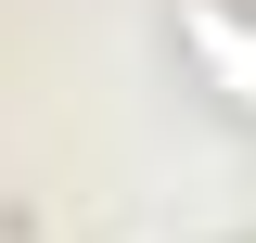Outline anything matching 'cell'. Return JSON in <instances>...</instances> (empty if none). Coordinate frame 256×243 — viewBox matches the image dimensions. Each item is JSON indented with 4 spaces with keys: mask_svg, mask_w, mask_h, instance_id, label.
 Wrapping results in <instances>:
<instances>
[{
    "mask_svg": "<svg viewBox=\"0 0 256 243\" xmlns=\"http://www.w3.org/2000/svg\"><path fill=\"white\" fill-rule=\"evenodd\" d=\"M192 52L230 77V102H256V26H244V13H192Z\"/></svg>",
    "mask_w": 256,
    "mask_h": 243,
    "instance_id": "1",
    "label": "cell"
}]
</instances>
